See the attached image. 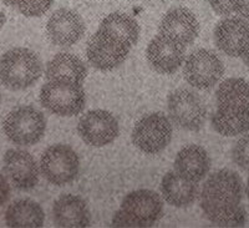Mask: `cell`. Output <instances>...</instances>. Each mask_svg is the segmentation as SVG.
I'll return each instance as SVG.
<instances>
[{
	"label": "cell",
	"mask_w": 249,
	"mask_h": 228,
	"mask_svg": "<svg viewBox=\"0 0 249 228\" xmlns=\"http://www.w3.org/2000/svg\"><path fill=\"white\" fill-rule=\"evenodd\" d=\"M243 182L237 172L221 170L207 178L199 193V206L204 217L219 227H241L247 212L242 206Z\"/></svg>",
	"instance_id": "cell-1"
},
{
	"label": "cell",
	"mask_w": 249,
	"mask_h": 228,
	"mask_svg": "<svg viewBox=\"0 0 249 228\" xmlns=\"http://www.w3.org/2000/svg\"><path fill=\"white\" fill-rule=\"evenodd\" d=\"M217 110L211 117L213 129L223 136H238L249 131V84L231 77L215 93Z\"/></svg>",
	"instance_id": "cell-2"
},
{
	"label": "cell",
	"mask_w": 249,
	"mask_h": 228,
	"mask_svg": "<svg viewBox=\"0 0 249 228\" xmlns=\"http://www.w3.org/2000/svg\"><path fill=\"white\" fill-rule=\"evenodd\" d=\"M41 74V60L29 49L14 48L0 57V82L10 90L30 88Z\"/></svg>",
	"instance_id": "cell-3"
},
{
	"label": "cell",
	"mask_w": 249,
	"mask_h": 228,
	"mask_svg": "<svg viewBox=\"0 0 249 228\" xmlns=\"http://www.w3.org/2000/svg\"><path fill=\"white\" fill-rule=\"evenodd\" d=\"M40 102L54 115L75 116L85 107V91L79 82L48 80L40 90Z\"/></svg>",
	"instance_id": "cell-4"
},
{
	"label": "cell",
	"mask_w": 249,
	"mask_h": 228,
	"mask_svg": "<svg viewBox=\"0 0 249 228\" xmlns=\"http://www.w3.org/2000/svg\"><path fill=\"white\" fill-rule=\"evenodd\" d=\"M46 120L33 106H19L5 116L3 130L6 137L19 146H33L44 137Z\"/></svg>",
	"instance_id": "cell-5"
},
{
	"label": "cell",
	"mask_w": 249,
	"mask_h": 228,
	"mask_svg": "<svg viewBox=\"0 0 249 228\" xmlns=\"http://www.w3.org/2000/svg\"><path fill=\"white\" fill-rule=\"evenodd\" d=\"M133 145L147 155H157L170 145L172 140V125L162 113L144 115L132 130Z\"/></svg>",
	"instance_id": "cell-6"
},
{
	"label": "cell",
	"mask_w": 249,
	"mask_h": 228,
	"mask_svg": "<svg viewBox=\"0 0 249 228\" xmlns=\"http://www.w3.org/2000/svg\"><path fill=\"white\" fill-rule=\"evenodd\" d=\"M40 170L48 182L55 186H64L72 182L79 175V156L69 145L55 144L41 155Z\"/></svg>",
	"instance_id": "cell-7"
},
{
	"label": "cell",
	"mask_w": 249,
	"mask_h": 228,
	"mask_svg": "<svg viewBox=\"0 0 249 228\" xmlns=\"http://www.w3.org/2000/svg\"><path fill=\"white\" fill-rule=\"evenodd\" d=\"M168 114L175 125L187 131H198L206 121V106L197 93L178 89L168 96Z\"/></svg>",
	"instance_id": "cell-8"
},
{
	"label": "cell",
	"mask_w": 249,
	"mask_h": 228,
	"mask_svg": "<svg viewBox=\"0 0 249 228\" xmlns=\"http://www.w3.org/2000/svg\"><path fill=\"white\" fill-rule=\"evenodd\" d=\"M132 46L112 35L97 30L86 46V57L93 68L110 71L126 60Z\"/></svg>",
	"instance_id": "cell-9"
},
{
	"label": "cell",
	"mask_w": 249,
	"mask_h": 228,
	"mask_svg": "<svg viewBox=\"0 0 249 228\" xmlns=\"http://www.w3.org/2000/svg\"><path fill=\"white\" fill-rule=\"evenodd\" d=\"M224 74V66L217 54L207 49L193 51L186 59L183 75L193 88L206 90L213 88Z\"/></svg>",
	"instance_id": "cell-10"
},
{
	"label": "cell",
	"mask_w": 249,
	"mask_h": 228,
	"mask_svg": "<svg viewBox=\"0 0 249 228\" xmlns=\"http://www.w3.org/2000/svg\"><path fill=\"white\" fill-rule=\"evenodd\" d=\"M77 133L85 144L93 147L110 145L120 133L116 117L106 110H91L80 117Z\"/></svg>",
	"instance_id": "cell-11"
},
{
	"label": "cell",
	"mask_w": 249,
	"mask_h": 228,
	"mask_svg": "<svg viewBox=\"0 0 249 228\" xmlns=\"http://www.w3.org/2000/svg\"><path fill=\"white\" fill-rule=\"evenodd\" d=\"M121 209L136 221L139 227H150L163 216V203L160 194L150 190H137L126 194Z\"/></svg>",
	"instance_id": "cell-12"
},
{
	"label": "cell",
	"mask_w": 249,
	"mask_h": 228,
	"mask_svg": "<svg viewBox=\"0 0 249 228\" xmlns=\"http://www.w3.org/2000/svg\"><path fill=\"white\" fill-rule=\"evenodd\" d=\"M214 41L228 57H242L249 49V21L242 17L221 20L215 25Z\"/></svg>",
	"instance_id": "cell-13"
},
{
	"label": "cell",
	"mask_w": 249,
	"mask_h": 228,
	"mask_svg": "<svg viewBox=\"0 0 249 228\" xmlns=\"http://www.w3.org/2000/svg\"><path fill=\"white\" fill-rule=\"evenodd\" d=\"M146 57L153 70L170 75L176 73L183 64L186 46L159 34L148 44Z\"/></svg>",
	"instance_id": "cell-14"
},
{
	"label": "cell",
	"mask_w": 249,
	"mask_h": 228,
	"mask_svg": "<svg viewBox=\"0 0 249 228\" xmlns=\"http://www.w3.org/2000/svg\"><path fill=\"white\" fill-rule=\"evenodd\" d=\"M46 33L53 44L69 48L76 44L85 34V23L76 12L62 8L49 18Z\"/></svg>",
	"instance_id": "cell-15"
},
{
	"label": "cell",
	"mask_w": 249,
	"mask_h": 228,
	"mask_svg": "<svg viewBox=\"0 0 249 228\" xmlns=\"http://www.w3.org/2000/svg\"><path fill=\"white\" fill-rule=\"evenodd\" d=\"M6 177L20 191L33 190L39 182V166L34 156L24 150H9L4 155Z\"/></svg>",
	"instance_id": "cell-16"
},
{
	"label": "cell",
	"mask_w": 249,
	"mask_h": 228,
	"mask_svg": "<svg viewBox=\"0 0 249 228\" xmlns=\"http://www.w3.org/2000/svg\"><path fill=\"white\" fill-rule=\"evenodd\" d=\"M159 34L188 46L198 37L199 23L190 9H171L162 18L159 26Z\"/></svg>",
	"instance_id": "cell-17"
},
{
	"label": "cell",
	"mask_w": 249,
	"mask_h": 228,
	"mask_svg": "<svg viewBox=\"0 0 249 228\" xmlns=\"http://www.w3.org/2000/svg\"><path fill=\"white\" fill-rule=\"evenodd\" d=\"M53 216L57 227L82 228L91 222L88 203L76 194H62L53 206Z\"/></svg>",
	"instance_id": "cell-18"
},
{
	"label": "cell",
	"mask_w": 249,
	"mask_h": 228,
	"mask_svg": "<svg viewBox=\"0 0 249 228\" xmlns=\"http://www.w3.org/2000/svg\"><path fill=\"white\" fill-rule=\"evenodd\" d=\"M210 169V155L198 145H187L176 155L175 171L190 182H201L208 175Z\"/></svg>",
	"instance_id": "cell-19"
},
{
	"label": "cell",
	"mask_w": 249,
	"mask_h": 228,
	"mask_svg": "<svg viewBox=\"0 0 249 228\" xmlns=\"http://www.w3.org/2000/svg\"><path fill=\"white\" fill-rule=\"evenodd\" d=\"M162 197L175 207H188L197 198V183L184 180L177 172L170 171L163 176L161 182Z\"/></svg>",
	"instance_id": "cell-20"
},
{
	"label": "cell",
	"mask_w": 249,
	"mask_h": 228,
	"mask_svg": "<svg viewBox=\"0 0 249 228\" xmlns=\"http://www.w3.org/2000/svg\"><path fill=\"white\" fill-rule=\"evenodd\" d=\"M88 75L85 64L76 55L69 53L56 54L46 65V80H68L82 84Z\"/></svg>",
	"instance_id": "cell-21"
},
{
	"label": "cell",
	"mask_w": 249,
	"mask_h": 228,
	"mask_svg": "<svg viewBox=\"0 0 249 228\" xmlns=\"http://www.w3.org/2000/svg\"><path fill=\"white\" fill-rule=\"evenodd\" d=\"M45 213L43 207L33 200H18L9 206L5 212V222L9 227H43Z\"/></svg>",
	"instance_id": "cell-22"
},
{
	"label": "cell",
	"mask_w": 249,
	"mask_h": 228,
	"mask_svg": "<svg viewBox=\"0 0 249 228\" xmlns=\"http://www.w3.org/2000/svg\"><path fill=\"white\" fill-rule=\"evenodd\" d=\"M99 30L107 33L128 45H136L140 37V25L136 20L124 13H112L100 24Z\"/></svg>",
	"instance_id": "cell-23"
},
{
	"label": "cell",
	"mask_w": 249,
	"mask_h": 228,
	"mask_svg": "<svg viewBox=\"0 0 249 228\" xmlns=\"http://www.w3.org/2000/svg\"><path fill=\"white\" fill-rule=\"evenodd\" d=\"M3 3L12 8H17L24 17L37 18L48 12L54 0H3Z\"/></svg>",
	"instance_id": "cell-24"
},
{
	"label": "cell",
	"mask_w": 249,
	"mask_h": 228,
	"mask_svg": "<svg viewBox=\"0 0 249 228\" xmlns=\"http://www.w3.org/2000/svg\"><path fill=\"white\" fill-rule=\"evenodd\" d=\"M232 160L238 167L249 171V133L242 136L232 150Z\"/></svg>",
	"instance_id": "cell-25"
},
{
	"label": "cell",
	"mask_w": 249,
	"mask_h": 228,
	"mask_svg": "<svg viewBox=\"0 0 249 228\" xmlns=\"http://www.w3.org/2000/svg\"><path fill=\"white\" fill-rule=\"evenodd\" d=\"M111 226L112 227H139L136 221L133 220L131 216H128L126 212L122 211L121 209L115 213Z\"/></svg>",
	"instance_id": "cell-26"
},
{
	"label": "cell",
	"mask_w": 249,
	"mask_h": 228,
	"mask_svg": "<svg viewBox=\"0 0 249 228\" xmlns=\"http://www.w3.org/2000/svg\"><path fill=\"white\" fill-rule=\"evenodd\" d=\"M211 8L219 15H231L233 10V0H208Z\"/></svg>",
	"instance_id": "cell-27"
},
{
	"label": "cell",
	"mask_w": 249,
	"mask_h": 228,
	"mask_svg": "<svg viewBox=\"0 0 249 228\" xmlns=\"http://www.w3.org/2000/svg\"><path fill=\"white\" fill-rule=\"evenodd\" d=\"M233 10L244 19H249V0H233Z\"/></svg>",
	"instance_id": "cell-28"
},
{
	"label": "cell",
	"mask_w": 249,
	"mask_h": 228,
	"mask_svg": "<svg viewBox=\"0 0 249 228\" xmlns=\"http://www.w3.org/2000/svg\"><path fill=\"white\" fill-rule=\"evenodd\" d=\"M10 197V185L3 175H0V207L5 205Z\"/></svg>",
	"instance_id": "cell-29"
},
{
	"label": "cell",
	"mask_w": 249,
	"mask_h": 228,
	"mask_svg": "<svg viewBox=\"0 0 249 228\" xmlns=\"http://www.w3.org/2000/svg\"><path fill=\"white\" fill-rule=\"evenodd\" d=\"M242 59H243L244 64H246L247 66H248V68H249V49L246 51V53L243 54V55H242Z\"/></svg>",
	"instance_id": "cell-30"
},
{
	"label": "cell",
	"mask_w": 249,
	"mask_h": 228,
	"mask_svg": "<svg viewBox=\"0 0 249 228\" xmlns=\"http://www.w3.org/2000/svg\"><path fill=\"white\" fill-rule=\"evenodd\" d=\"M5 15H4V13L0 10V29L3 28L4 24H5Z\"/></svg>",
	"instance_id": "cell-31"
},
{
	"label": "cell",
	"mask_w": 249,
	"mask_h": 228,
	"mask_svg": "<svg viewBox=\"0 0 249 228\" xmlns=\"http://www.w3.org/2000/svg\"><path fill=\"white\" fill-rule=\"evenodd\" d=\"M246 193L248 196V200H249V178H248V182H247V189H246Z\"/></svg>",
	"instance_id": "cell-32"
},
{
	"label": "cell",
	"mask_w": 249,
	"mask_h": 228,
	"mask_svg": "<svg viewBox=\"0 0 249 228\" xmlns=\"http://www.w3.org/2000/svg\"><path fill=\"white\" fill-rule=\"evenodd\" d=\"M0 101H1V95H0Z\"/></svg>",
	"instance_id": "cell-33"
}]
</instances>
